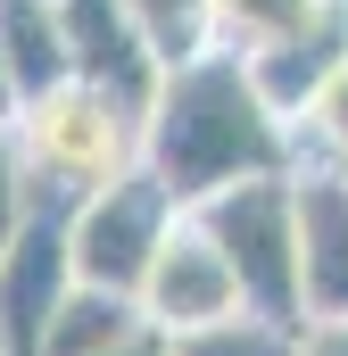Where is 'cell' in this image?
I'll list each match as a JSON object with an SVG mask.
<instances>
[{"mask_svg":"<svg viewBox=\"0 0 348 356\" xmlns=\"http://www.w3.org/2000/svg\"><path fill=\"white\" fill-rule=\"evenodd\" d=\"M67 290H75L67 207H42L25 224V241L0 257V356H42V332H50V315H58Z\"/></svg>","mask_w":348,"mask_h":356,"instance_id":"obj_7","label":"cell"},{"mask_svg":"<svg viewBox=\"0 0 348 356\" xmlns=\"http://www.w3.org/2000/svg\"><path fill=\"white\" fill-rule=\"evenodd\" d=\"M141 332H150L141 298H116V290H91V282H75V290L58 298L50 332H42V356H116V348H133Z\"/></svg>","mask_w":348,"mask_h":356,"instance_id":"obj_11","label":"cell"},{"mask_svg":"<svg viewBox=\"0 0 348 356\" xmlns=\"http://www.w3.org/2000/svg\"><path fill=\"white\" fill-rule=\"evenodd\" d=\"M133 17L150 25V42L166 50V67L207 50V25H216V0H133Z\"/></svg>","mask_w":348,"mask_h":356,"instance_id":"obj_15","label":"cell"},{"mask_svg":"<svg viewBox=\"0 0 348 356\" xmlns=\"http://www.w3.org/2000/svg\"><path fill=\"white\" fill-rule=\"evenodd\" d=\"M191 207L174 199L150 166L116 175L108 191H91L84 207H67V257H75V282L91 290H116V298H141V282L158 266V249L174 241Z\"/></svg>","mask_w":348,"mask_h":356,"instance_id":"obj_4","label":"cell"},{"mask_svg":"<svg viewBox=\"0 0 348 356\" xmlns=\"http://www.w3.org/2000/svg\"><path fill=\"white\" fill-rule=\"evenodd\" d=\"M58 17H67L75 83L125 99L133 116H150V99L166 83V50L150 42V25L133 17V0H58Z\"/></svg>","mask_w":348,"mask_h":356,"instance_id":"obj_6","label":"cell"},{"mask_svg":"<svg viewBox=\"0 0 348 356\" xmlns=\"http://www.w3.org/2000/svg\"><path fill=\"white\" fill-rule=\"evenodd\" d=\"M17 141H25L33 182H42L50 207H84L91 191H108L116 175L141 166V116L91 83H67L50 99H33L17 116Z\"/></svg>","mask_w":348,"mask_h":356,"instance_id":"obj_3","label":"cell"},{"mask_svg":"<svg viewBox=\"0 0 348 356\" xmlns=\"http://www.w3.org/2000/svg\"><path fill=\"white\" fill-rule=\"evenodd\" d=\"M299 356H348V315H315V323H299Z\"/></svg>","mask_w":348,"mask_h":356,"instance_id":"obj_16","label":"cell"},{"mask_svg":"<svg viewBox=\"0 0 348 356\" xmlns=\"http://www.w3.org/2000/svg\"><path fill=\"white\" fill-rule=\"evenodd\" d=\"M0 58H8L25 108L75 83V50H67V17H58V0H0Z\"/></svg>","mask_w":348,"mask_h":356,"instance_id":"obj_8","label":"cell"},{"mask_svg":"<svg viewBox=\"0 0 348 356\" xmlns=\"http://www.w3.org/2000/svg\"><path fill=\"white\" fill-rule=\"evenodd\" d=\"M116 356H174V340H166V332H141L133 348H116Z\"/></svg>","mask_w":348,"mask_h":356,"instance_id":"obj_18","label":"cell"},{"mask_svg":"<svg viewBox=\"0 0 348 356\" xmlns=\"http://www.w3.org/2000/svg\"><path fill=\"white\" fill-rule=\"evenodd\" d=\"M174 356H299V323H274V315H232V323H216V332L174 340Z\"/></svg>","mask_w":348,"mask_h":356,"instance_id":"obj_13","label":"cell"},{"mask_svg":"<svg viewBox=\"0 0 348 356\" xmlns=\"http://www.w3.org/2000/svg\"><path fill=\"white\" fill-rule=\"evenodd\" d=\"M307 199V323L348 315V175H299Z\"/></svg>","mask_w":348,"mask_h":356,"instance_id":"obj_9","label":"cell"},{"mask_svg":"<svg viewBox=\"0 0 348 356\" xmlns=\"http://www.w3.org/2000/svg\"><path fill=\"white\" fill-rule=\"evenodd\" d=\"M141 315H150V332H166V340H191V332H216V323L249 315L241 273L224 266V249H216L191 216L174 224V241L158 249V266L141 282Z\"/></svg>","mask_w":348,"mask_h":356,"instance_id":"obj_5","label":"cell"},{"mask_svg":"<svg viewBox=\"0 0 348 356\" xmlns=\"http://www.w3.org/2000/svg\"><path fill=\"white\" fill-rule=\"evenodd\" d=\"M25 116V99H17V75H8V58H0V124H17Z\"/></svg>","mask_w":348,"mask_h":356,"instance_id":"obj_17","label":"cell"},{"mask_svg":"<svg viewBox=\"0 0 348 356\" xmlns=\"http://www.w3.org/2000/svg\"><path fill=\"white\" fill-rule=\"evenodd\" d=\"M348 0H216V25H207V50H232V58H274L282 42L332 25Z\"/></svg>","mask_w":348,"mask_h":356,"instance_id":"obj_10","label":"cell"},{"mask_svg":"<svg viewBox=\"0 0 348 356\" xmlns=\"http://www.w3.org/2000/svg\"><path fill=\"white\" fill-rule=\"evenodd\" d=\"M42 207H50V199H42V182H33V158H25L17 124H0V257L25 241V224H33Z\"/></svg>","mask_w":348,"mask_h":356,"instance_id":"obj_14","label":"cell"},{"mask_svg":"<svg viewBox=\"0 0 348 356\" xmlns=\"http://www.w3.org/2000/svg\"><path fill=\"white\" fill-rule=\"evenodd\" d=\"M141 166L166 182L182 207H199V199H216L232 182L299 175V133L265 99L249 58L199 50V58L166 67V83H158L150 116H141Z\"/></svg>","mask_w":348,"mask_h":356,"instance_id":"obj_1","label":"cell"},{"mask_svg":"<svg viewBox=\"0 0 348 356\" xmlns=\"http://www.w3.org/2000/svg\"><path fill=\"white\" fill-rule=\"evenodd\" d=\"M191 224L224 249V266L241 273L249 315L307 323V199H299V175L232 182V191L199 199Z\"/></svg>","mask_w":348,"mask_h":356,"instance_id":"obj_2","label":"cell"},{"mask_svg":"<svg viewBox=\"0 0 348 356\" xmlns=\"http://www.w3.org/2000/svg\"><path fill=\"white\" fill-rule=\"evenodd\" d=\"M299 175H348V67L299 116Z\"/></svg>","mask_w":348,"mask_h":356,"instance_id":"obj_12","label":"cell"}]
</instances>
